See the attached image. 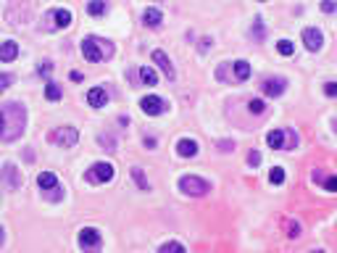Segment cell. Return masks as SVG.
Masks as SVG:
<instances>
[{
  "mask_svg": "<svg viewBox=\"0 0 337 253\" xmlns=\"http://www.w3.org/2000/svg\"><path fill=\"white\" fill-rule=\"evenodd\" d=\"M24 127H26V108L16 100L3 103L0 106V140L13 143L24 135Z\"/></svg>",
  "mask_w": 337,
  "mask_h": 253,
  "instance_id": "6da1fadb",
  "label": "cell"
},
{
  "mask_svg": "<svg viewBox=\"0 0 337 253\" xmlns=\"http://www.w3.org/2000/svg\"><path fill=\"white\" fill-rule=\"evenodd\" d=\"M114 50H116L114 45H111L108 40H100V37H84V42H82V55L90 63H100V61L111 58Z\"/></svg>",
  "mask_w": 337,
  "mask_h": 253,
  "instance_id": "7a4b0ae2",
  "label": "cell"
},
{
  "mask_svg": "<svg viewBox=\"0 0 337 253\" xmlns=\"http://www.w3.org/2000/svg\"><path fill=\"white\" fill-rule=\"evenodd\" d=\"M179 190L184 195H190V198H203L211 190V182L203 180V177H195V174H184V177H179Z\"/></svg>",
  "mask_w": 337,
  "mask_h": 253,
  "instance_id": "3957f363",
  "label": "cell"
},
{
  "mask_svg": "<svg viewBox=\"0 0 337 253\" xmlns=\"http://www.w3.org/2000/svg\"><path fill=\"white\" fill-rule=\"evenodd\" d=\"M84 180H87L90 185H106V182L114 180V166L106 164V161L92 164L87 172H84Z\"/></svg>",
  "mask_w": 337,
  "mask_h": 253,
  "instance_id": "277c9868",
  "label": "cell"
},
{
  "mask_svg": "<svg viewBox=\"0 0 337 253\" xmlns=\"http://www.w3.org/2000/svg\"><path fill=\"white\" fill-rule=\"evenodd\" d=\"M45 29H66V26L71 24V11L69 8H53V11L45 13Z\"/></svg>",
  "mask_w": 337,
  "mask_h": 253,
  "instance_id": "5b68a950",
  "label": "cell"
},
{
  "mask_svg": "<svg viewBox=\"0 0 337 253\" xmlns=\"http://www.w3.org/2000/svg\"><path fill=\"white\" fill-rule=\"evenodd\" d=\"M50 140L61 148H74L79 140V132H77V127H58L50 132Z\"/></svg>",
  "mask_w": 337,
  "mask_h": 253,
  "instance_id": "8992f818",
  "label": "cell"
},
{
  "mask_svg": "<svg viewBox=\"0 0 337 253\" xmlns=\"http://www.w3.org/2000/svg\"><path fill=\"white\" fill-rule=\"evenodd\" d=\"M77 243H79L82 251H98V248L103 246V235H100L95 227H84V230L79 232Z\"/></svg>",
  "mask_w": 337,
  "mask_h": 253,
  "instance_id": "52a82bcc",
  "label": "cell"
},
{
  "mask_svg": "<svg viewBox=\"0 0 337 253\" xmlns=\"http://www.w3.org/2000/svg\"><path fill=\"white\" fill-rule=\"evenodd\" d=\"M0 180H3L5 185H8V190H18L21 187V172L13 166V164H5L3 169H0Z\"/></svg>",
  "mask_w": 337,
  "mask_h": 253,
  "instance_id": "ba28073f",
  "label": "cell"
},
{
  "mask_svg": "<svg viewBox=\"0 0 337 253\" xmlns=\"http://www.w3.org/2000/svg\"><path fill=\"white\" fill-rule=\"evenodd\" d=\"M140 108H143L148 116H158V114H164V111H166L168 106H166V100H164V98H158V95H148V98L140 100Z\"/></svg>",
  "mask_w": 337,
  "mask_h": 253,
  "instance_id": "9c48e42d",
  "label": "cell"
},
{
  "mask_svg": "<svg viewBox=\"0 0 337 253\" xmlns=\"http://www.w3.org/2000/svg\"><path fill=\"white\" fill-rule=\"evenodd\" d=\"M303 42H306V48L316 53V50H322V45H324V34L316 29V26H306L303 29Z\"/></svg>",
  "mask_w": 337,
  "mask_h": 253,
  "instance_id": "30bf717a",
  "label": "cell"
},
{
  "mask_svg": "<svg viewBox=\"0 0 337 253\" xmlns=\"http://www.w3.org/2000/svg\"><path fill=\"white\" fill-rule=\"evenodd\" d=\"M285 87H287V79L285 77H274V79H266L264 84H261L264 95H269V98H279L285 92Z\"/></svg>",
  "mask_w": 337,
  "mask_h": 253,
  "instance_id": "8fae6325",
  "label": "cell"
},
{
  "mask_svg": "<svg viewBox=\"0 0 337 253\" xmlns=\"http://www.w3.org/2000/svg\"><path fill=\"white\" fill-rule=\"evenodd\" d=\"M153 63L164 71L166 79H174V77H176V71H174V66H171V58H168L164 50H153Z\"/></svg>",
  "mask_w": 337,
  "mask_h": 253,
  "instance_id": "7c38bea8",
  "label": "cell"
},
{
  "mask_svg": "<svg viewBox=\"0 0 337 253\" xmlns=\"http://www.w3.org/2000/svg\"><path fill=\"white\" fill-rule=\"evenodd\" d=\"M176 153H179L182 158H192V156H198V143L190 137H182L179 143H176Z\"/></svg>",
  "mask_w": 337,
  "mask_h": 253,
  "instance_id": "4fadbf2b",
  "label": "cell"
},
{
  "mask_svg": "<svg viewBox=\"0 0 337 253\" xmlns=\"http://www.w3.org/2000/svg\"><path fill=\"white\" fill-rule=\"evenodd\" d=\"M16 55H18V45H16L13 40L0 42V61H3V63H11V61H16Z\"/></svg>",
  "mask_w": 337,
  "mask_h": 253,
  "instance_id": "5bb4252c",
  "label": "cell"
},
{
  "mask_svg": "<svg viewBox=\"0 0 337 253\" xmlns=\"http://www.w3.org/2000/svg\"><path fill=\"white\" fill-rule=\"evenodd\" d=\"M164 21V13L158 11V8H145V13H143V24L145 26H151V29H158Z\"/></svg>",
  "mask_w": 337,
  "mask_h": 253,
  "instance_id": "9a60e30c",
  "label": "cell"
},
{
  "mask_svg": "<svg viewBox=\"0 0 337 253\" xmlns=\"http://www.w3.org/2000/svg\"><path fill=\"white\" fill-rule=\"evenodd\" d=\"M87 103L92 108H100V106H106L108 103V92L103 90V87H92L90 92H87Z\"/></svg>",
  "mask_w": 337,
  "mask_h": 253,
  "instance_id": "2e32d148",
  "label": "cell"
},
{
  "mask_svg": "<svg viewBox=\"0 0 337 253\" xmlns=\"http://www.w3.org/2000/svg\"><path fill=\"white\" fill-rule=\"evenodd\" d=\"M250 40L253 42H264V37H266V26H264V18L261 16H256L253 18V24H250Z\"/></svg>",
  "mask_w": 337,
  "mask_h": 253,
  "instance_id": "e0dca14e",
  "label": "cell"
},
{
  "mask_svg": "<svg viewBox=\"0 0 337 253\" xmlns=\"http://www.w3.org/2000/svg\"><path fill=\"white\" fill-rule=\"evenodd\" d=\"M37 185H40V190H53V187H58V180H55L53 172H40L37 174Z\"/></svg>",
  "mask_w": 337,
  "mask_h": 253,
  "instance_id": "ac0fdd59",
  "label": "cell"
},
{
  "mask_svg": "<svg viewBox=\"0 0 337 253\" xmlns=\"http://www.w3.org/2000/svg\"><path fill=\"white\" fill-rule=\"evenodd\" d=\"M266 143L274 148V151H282L285 148V129H271V132L266 135Z\"/></svg>",
  "mask_w": 337,
  "mask_h": 253,
  "instance_id": "d6986e66",
  "label": "cell"
},
{
  "mask_svg": "<svg viewBox=\"0 0 337 253\" xmlns=\"http://www.w3.org/2000/svg\"><path fill=\"white\" fill-rule=\"evenodd\" d=\"M137 74H140V82H143V84H148V87H153V84H158V74H156L151 66L137 69Z\"/></svg>",
  "mask_w": 337,
  "mask_h": 253,
  "instance_id": "ffe728a7",
  "label": "cell"
},
{
  "mask_svg": "<svg viewBox=\"0 0 337 253\" xmlns=\"http://www.w3.org/2000/svg\"><path fill=\"white\" fill-rule=\"evenodd\" d=\"M235 77H237V82H245L250 77V63L248 61H235Z\"/></svg>",
  "mask_w": 337,
  "mask_h": 253,
  "instance_id": "44dd1931",
  "label": "cell"
},
{
  "mask_svg": "<svg viewBox=\"0 0 337 253\" xmlns=\"http://www.w3.org/2000/svg\"><path fill=\"white\" fill-rule=\"evenodd\" d=\"M87 13L90 16H103V13H106V0H90Z\"/></svg>",
  "mask_w": 337,
  "mask_h": 253,
  "instance_id": "7402d4cb",
  "label": "cell"
},
{
  "mask_svg": "<svg viewBox=\"0 0 337 253\" xmlns=\"http://www.w3.org/2000/svg\"><path fill=\"white\" fill-rule=\"evenodd\" d=\"M132 177H135V182H137L140 190H151V182L145 180V174H143V169H140V166L132 169Z\"/></svg>",
  "mask_w": 337,
  "mask_h": 253,
  "instance_id": "603a6c76",
  "label": "cell"
},
{
  "mask_svg": "<svg viewBox=\"0 0 337 253\" xmlns=\"http://www.w3.org/2000/svg\"><path fill=\"white\" fill-rule=\"evenodd\" d=\"M61 95H63V92H61L58 84L48 82V87H45V98H48V100H61Z\"/></svg>",
  "mask_w": 337,
  "mask_h": 253,
  "instance_id": "cb8c5ba5",
  "label": "cell"
},
{
  "mask_svg": "<svg viewBox=\"0 0 337 253\" xmlns=\"http://www.w3.org/2000/svg\"><path fill=\"white\" fill-rule=\"evenodd\" d=\"M269 182H271V185H282V182H285V169H282V166H274V169H271V172H269Z\"/></svg>",
  "mask_w": 337,
  "mask_h": 253,
  "instance_id": "d4e9b609",
  "label": "cell"
},
{
  "mask_svg": "<svg viewBox=\"0 0 337 253\" xmlns=\"http://www.w3.org/2000/svg\"><path fill=\"white\" fill-rule=\"evenodd\" d=\"M248 111H250V114H256V116H261V114L266 111V103L261 100V98H256V100H250V103H248Z\"/></svg>",
  "mask_w": 337,
  "mask_h": 253,
  "instance_id": "484cf974",
  "label": "cell"
},
{
  "mask_svg": "<svg viewBox=\"0 0 337 253\" xmlns=\"http://www.w3.org/2000/svg\"><path fill=\"white\" fill-rule=\"evenodd\" d=\"M158 251H161V253H168V251H176V253H184L187 248L182 246V243H174V240H166V243H164V246H161V248H158Z\"/></svg>",
  "mask_w": 337,
  "mask_h": 253,
  "instance_id": "4316f807",
  "label": "cell"
},
{
  "mask_svg": "<svg viewBox=\"0 0 337 253\" xmlns=\"http://www.w3.org/2000/svg\"><path fill=\"white\" fill-rule=\"evenodd\" d=\"M295 145H298V135L293 132V129H285V148L282 151H293Z\"/></svg>",
  "mask_w": 337,
  "mask_h": 253,
  "instance_id": "83f0119b",
  "label": "cell"
},
{
  "mask_svg": "<svg viewBox=\"0 0 337 253\" xmlns=\"http://www.w3.org/2000/svg\"><path fill=\"white\" fill-rule=\"evenodd\" d=\"M277 50L282 53V55H293V53H295V45L290 42V40H279V42H277Z\"/></svg>",
  "mask_w": 337,
  "mask_h": 253,
  "instance_id": "f1b7e54d",
  "label": "cell"
},
{
  "mask_svg": "<svg viewBox=\"0 0 337 253\" xmlns=\"http://www.w3.org/2000/svg\"><path fill=\"white\" fill-rule=\"evenodd\" d=\"M287 227V238H301V224L298 222H285Z\"/></svg>",
  "mask_w": 337,
  "mask_h": 253,
  "instance_id": "f546056e",
  "label": "cell"
},
{
  "mask_svg": "<svg viewBox=\"0 0 337 253\" xmlns=\"http://www.w3.org/2000/svg\"><path fill=\"white\" fill-rule=\"evenodd\" d=\"M322 187H324L327 193H337V177H324Z\"/></svg>",
  "mask_w": 337,
  "mask_h": 253,
  "instance_id": "4dcf8cb0",
  "label": "cell"
},
{
  "mask_svg": "<svg viewBox=\"0 0 337 253\" xmlns=\"http://www.w3.org/2000/svg\"><path fill=\"white\" fill-rule=\"evenodd\" d=\"M98 140H100V145L106 148V151H116V143H114V137H111V135H100Z\"/></svg>",
  "mask_w": 337,
  "mask_h": 253,
  "instance_id": "1f68e13d",
  "label": "cell"
},
{
  "mask_svg": "<svg viewBox=\"0 0 337 253\" xmlns=\"http://www.w3.org/2000/svg\"><path fill=\"white\" fill-rule=\"evenodd\" d=\"M322 11L324 13H335L337 11V0H322Z\"/></svg>",
  "mask_w": 337,
  "mask_h": 253,
  "instance_id": "d6a6232c",
  "label": "cell"
},
{
  "mask_svg": "<svg viewBox=\"0 0 337 253\" xmlns=\"http://www.w3.org/2000/svg\"><path fill=\"white\" fill-rule=\"evenodd\" d=\"M324 95L327 98H337V82H327L324 84Z\"/></svg>",
  "mask_w": 337,
  "mask_h": 253,
  "instance_id": "836d02e7",
  "label": "cell"
},
{
  "mask_svg": "<svg viewBox=\"0 0 337 253\" xmlns=\"http://www.w3.org/2000/svg\"><path fill=\"white\" fill-rule=\"evenodd\" d=\"M11 82H13V77H11V74H0V92L11 87Z\"/></svg>",
  "mask_w": 337,
  "mask_h": 253,
  "instance_id": "e575fe53",
  "label": "cell"
},
{
  "mask_svg": "<svg viewBox=\"0 0 337 253\" xmlns=\"http://www.w3.org/2000/svg\"><path fill=\"white\" fill-rule=\"evenodd\" d=\"M248 164L256 169V166L261 164V153H258V151H250V153H248Z\"/></svg>",
  "mask_w": 337,
  "mask_h": 253,
  "instance_id": "d590c367",
  "label": "cell"
},
{
  "mask_svg": "<svg viewBox=\"0 0 337 253\" xmlns=\"http://www.w3.org/2000/svg\"><path fill=\"white\" fill-rule=\"evenodd\" d=\"M219 151H221V153H229V151H235V143H229V140H221V143H219Z\"/></svg>",
  "mask_w": 337,
  "mask_h": 253,
  "instance_id": "8d00e7d4",
  "label": "cell"
},
{
  "mask_svg": "<svg viewBox=\"0 0 337 253\" xmlns=\"http://www.w3.org/2000/svg\"><path fill=\"white\" fill-rule=\"evenodd\" d=\"M208 48H211V37H203L200 40V53H208Z\"/></svg>",
  "mask_w": 337,
  "mask_h": 253,
  "instance_id": "74e56055",
  "label": "cell"
},
{
  "mask_svg": "<svg viewBox=\"0 0 337 253\" xmlns=\"http://www.w3.org/2000/svg\"><path fill=\"white\" fill-rule=\"evenodd\" d=\"M50 71V61H42V66H40V74H48Z\"/></svg>",
  "mask_w": 337,
  "mask_h": 253,
  "instance_id": "f35d334b",
  "label": "cell"
},
{
  "mask_svg": "<svg viewBox=\"0 0 337 253\" xmlns=\"http://www.w3.org/2000/svg\"><path fill=\"white\" fill-rule=\"evenodd\" d=\"M145 148H156V137H145Z\"/></svg>",
  "mask_w": 337,
  "mask_h": 253,
  "instance_id": "ab89813d",
  "label": "cell"
},
{
  "mask_svg": "<svg viewBox=\"0 0 337 253\" xmlns=\"http://www.w3.org/2000/svg\"><path fill=\"white\" fill-rule=\"evenodd\" d=\"M3 243H5V230L0 227V246H3Z\"/></svg>",
  "mask_w": 337,
  "mask_h": 253,
  "instance_id": "60d3db41",
  "label": "cell"
},
{
  "mask_svg": "<svg viewBox=\"0 0 337 253\" xmlns=\"http://www.w3.org/2000/svg\"><path fill=\"white\" fill-rule=\"evenodd\" d=\"M335 129H337V121H335Z\"/></svg>",
  "mask_w": 337,
  "mask_h": 253,
  "instance_id": "b9f144b4",
  "label": "cell"
}]
</instances>
